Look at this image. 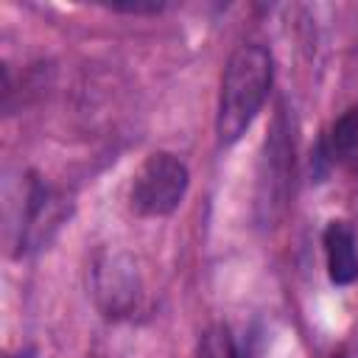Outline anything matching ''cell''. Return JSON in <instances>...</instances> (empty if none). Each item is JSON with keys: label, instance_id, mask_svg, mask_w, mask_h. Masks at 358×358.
Wrapping results in <instances>:
<instances>
[{"label": "cell", "instance_id": "cell-1", "mask_svg": "<svg viewBox=\"0 0 358 358\" xmlns=\"http://www.w3.org/2000/svg\"><path fill=\"white\" fill-rule=\"evenodd\" d=\"M271 87V56L263 45H238L227 62L218 98L215 131L224 145L235 143L257 117Z\"/></svg>", "mask_w": 358, "mask_h": 358}, {"label": "cell", "instance_id": "cell-2", "mask_svg": "<svg viewBox=\"0 0 358 358\" xmlns=\"http://www.w3.org/2000/svg\"><path fill=\"white\" fill-rule=\"evenodd\" d=\"M187 190V168L173 154H151L134 173L129 201L140 215H168L179 207Z\"/></svg>", "mask_w": 358, "mask_h": 358}, {"label": "cell", "instance_id": "cell-3", "mask_svg": "<svg viewBox=\"0 0 358 358\" xmlns=\"http://www.w3.org/2000/svg\"><path fill=\"white\" fill-rule=\"evenodd\" d=\"M95 296L106 316H123L137 299V271L126 255H106L95 266Z\"/></svg>", "mask_w": 358, "mask_h": 358}, {"label": "cell", "instance_id": "cell-4", "mask_svg": "<svg viewBox=\"0 0 358 358\" xmlns=\"http://www.w3.org/2000/svg\"><path fill=\"white\" fill-rule=\"evenodd\" d=\"M327 274L336 285H347L358 277V246L355 235L344 221H330L324 229Z\"/></svg>", "mask_w": 358, "mask_h": 358}, {"label": "cell", "instance_id": "cell-5", "mask_svg": "<svg viewBox=\"0 0 358 358\" xmlns=\"http://www.w3.org/2000/svg\"><path fill=\"white\" fill-rule=\"evenodd\" d=\"M327 154L333 157V162L347 165V168H358V103L350 106L330 129L327 137Z\"/></svg>", "mask_w": 358, "mask_h": 358}, {"label": "cell", "instance_id": "cell-6", "mask_svg": "<svg viewBox=\"0 0 358 358\" xmlns=\"http://www.w3.org/2000/svg\"><path fill=\"white\" fill-rule=\"evenodd\" d=\"M199 358H238L235 344H232V336H229V330L224 324H213L201 336Z\"/></svg>", "mask_w": 358, "mask_h": 358}, {"label": "cell", "instance_id": "cell-7", "mask_svg": "<svg viewBox=\"0 0 358 358\" xmlns=\"http://www.w3.org/2000/svg\"><path fill=\"white\" fill-rule=\"evenodd\" d=\"M109 8H115V11H129V14H157V11H162V3H109Z\"/></svg>", "mask_w": 358, "mask_h": 358}]
</instances>
